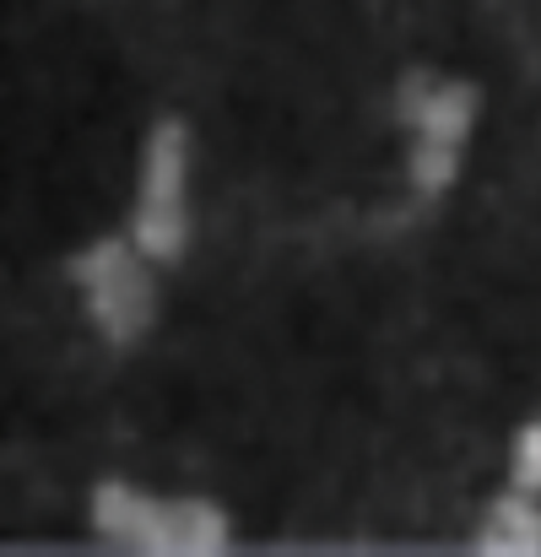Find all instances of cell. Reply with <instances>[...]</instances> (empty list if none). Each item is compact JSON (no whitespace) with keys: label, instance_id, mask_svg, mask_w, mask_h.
Here are the masks:
<instances>
[{"label":"cell","instance_id":"6da1fadb","mask_svg":"<svg viewBox=\"0 0 541 557\" xmlns=\"http://www.w3.org/2000/svg\"><path fill=\"white\" fill-rule=\"evenodd\" d=\"M93 525L131 547V553L152 557H211L228 547V520L217 504L200 498H152L136 493L125 482H103L93 498Z\"/></svg>","mask_w":541,"mask_h":557},{"label":"cell","instance_id":"7a4b0ae2","mask_svg":"<svg viewBox=\"0 0 541 557\" xmlns=\"http://www.w3.org/2000/svg\"><path fill=\"white\" fill-rule=\"evenodd\" d=\"M147 249L131 238H103L93 244L82 260H76V282L87 293V314L93 325L114 342V347H131L152 331V314H158V282L147 271Z\"/></svg>","mask_w":541,"mask_h":557},{"label":"cell","instance_id":"3957f363","mask_svg":"<svg viewBox=\"0 0 541 557\" xmlns=\"http://www.w3.org/2000/svg\"><path fill=\"white\" fill-rule=\"evenodd\" d=\"M401 114L417 131L411 136V180L417 195H439L450 189L460 158H466V136L477 120V92L466 82H433V76H411L401 92Z\"/></svg>","mask_w":541,"mask_h":557},{"label":"cell","instance_id":"277c9868","mask_svg":"<svg viewBox=\"0 0 541 557\" xmlns=\"http://www.w3.org/2000/svg\"><path fill=\"white\" fill-rule=\"evenodd\" d=\"M189 141L180 120H163L147 141L142 158V185H136V211H131V238L152 260H180L189 238Z\"/></svg>","mask_w":541,"mask_h":557},{"label":"cell","instance_id":"5b68a950","mask_svg":"<svg viewBox=\"0 0 541 557\" xmlns=\"http://www.w3.org/2000/svg\"><path fill=\"white\" fill-rule=\"evenodd\" d=\"M477 547L493 557H537L541 553V504L526 487L504 493V498L488 509V520H482V531H477Z\"/></svg>","mask_w":541,"mask_h":557},{"label":"cell","instance_id":"8992f818","mask_svg":"<svg viewBox=\"0 0 541 557\" xmlns=\"http://www.w3.org/2000/svg\"><path fill=\"white\" fill-rule=\"evenodd\" d=\"M515 487L541 493V422L520 428V438H515Z\"/></svg>","mask_w":541,"mask_h":557}]
</instances>
